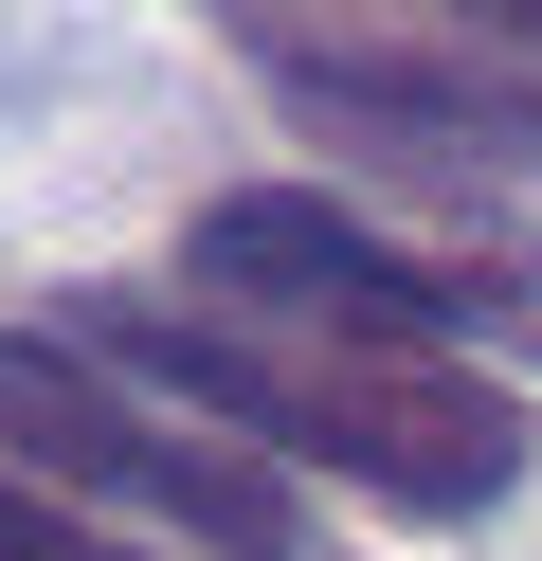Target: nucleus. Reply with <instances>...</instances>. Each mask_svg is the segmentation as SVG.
<instances>
[{"label": "nucleus", "instance_id": "f257e3e1", "mask_svg": "<svg viewBox=\"0 0 542 561\" xmlns=\"http://www.w3.org/2000/svg\"><path fill=\"white\" fill-rule=\"evenodd\" d=\"M55 344H91L127 399L235 435L253 471H344L380 507H416V525L506 507L524 453H542L488 363H344V344H272V327H235L199 290H91V308H55Z\"/></svg>", "mask_w": 542, "mask_h": 561}, {"label": "nucleus", "instance_id": "f03ea898", "mask_svg": "<svg viewBox=\"0 0 542 561\" xmlns=\"http://www.w3.org/2000/svg\"><path fill=\"white\" fill-rule=\"evenodd\" d=\"M181 272H199V308H235L272 344H344V363H470V344L542 363V254H416L397 218H361L325 182H235L181 236Z\"/></svg>", "mask_w": 542, "mask_h": 561}, {"label": "nucleus", "instance_id": "7ed1b4c3", "mask_svg": "<svg viewBox=\"0 0 542 561\" xmlns=\"http://www.w3.org/2000/svg\"><path fill=\"white\" fill-rule=\"evenodd\" d=\"M0 471H36L91 525H145L163 561H308L289 471H253L235 435L127 399V380H108L91 344H55V327H0Z\"/></svg>", "mask_w": 542, "mask_h": 561}, {"label": "nucleus", "instance_id": "39448f33", "mask_svg": "<svg viewBox=\"0 0 542 561\" xmlns=\"http://www.w3.org/2000/svg\"><path fill=\"white\" fill-rule=\"evenodd\" d=\"M0 561H163V543H127V525H91V507H55L36 471H0Z\"/></svg>", "mask_w": 542, "mask_h": 561}, {"label": "nucleus", "instance_id": "423d86ee", "mask_svg": "<svg viewBox=\"0 0 542 561\" xmlns=\"http://www.w3.org/2000/svg\"><path fill=\"white\" fill-rule=\"evenodd\" d=\"M470 37H506V55H542V0H452Z\"/></svg>", "mask_w": 542, "mask_h": 561}, {"label": "nucleus", "instance_id": "20e7f679", "mask_svg": "<svg viewBox=\"0 0 542 561\" xmlns=\"http://www.w3.org/2000/svg\"><path fill=\"white\" fill-rule=\"evenodd\" d=\"M272 73L308 91L325 127H361V146H416V163H470V182H542V73H506V55H416V37H308L289 19Z\"/></svg>", "mask_w": 542, "mask_h": 561}]
</instances>
